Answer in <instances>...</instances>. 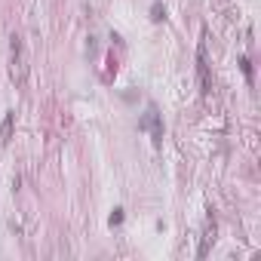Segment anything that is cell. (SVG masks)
<instances>
[{
	"label": "cell",
	"instance_id": "obj_1",
	"mask_svg": "<svg viewBox=\"0 0 261 261\" xmlns=\"http://www.w3.org/2000/svg\"><path fill=\"white\" fill-rule=\"evenodd\" d=\"M9 74H13L16 86L28 83V59H25V43H22L19 34L9 37Z\"/></svg>",
	"mask_w": 261,
	"mask_h": 261
},
{
	"label": "cell",
	"instance_id": "obj_2",
	"mask_svg": "<svg viewBox=\"0 0 261 261\" xmlns=\"http://www.w3.org/2000/svg\"><path fill=\"white\" fill-rule=\"evenodd\" d=\"M139 129H147L151 132V142L160 147L163 144V120H160V111H157V105H147L144 117L139 120Z\"/></svg>",
	"mask_w": 261,
	"mask_h": 261
},
{
	"label": "cell",
	"instance_id": "obj_3",
	"mask_svg": "<svg viewBox=\"0 0 261 261\" xmlns=\"http://www.w3.org/2000/svg\"><path fill=\"white\" fill-rule=\"evenodd\" d=\"M197 74H200V93L206 95L212 89V77H209V62H206V43L197 47Z\"/></svg>",
	"mask_w": 261,
	"mask_h": 261
},
{
	"label": "cell",
	"instance_id": "obj_4",
	"mask_svg": "<svg viewBox=\"0 0 261 261\" xmlns=\"http://www.w3.org/2000/svg\"><path fill=\"white\" fill-rule=\"evenodd\" d=\"M13 126H16V111H6L3 126H0V144H9V142H13Z\"/></svg>",
	"mask_w": 261,
	"mask_h": 261
},
{
	"label": "cell",
	"instance_id": "obj_5",
	"mask_svg": "<svg viewBox=\"0 0 261 261\" xmlns=\"http://www.w3.org/2000/svg\"><path fill=\"white\" fill-rule=\"evenodd\" d=\"M215 243V221H209V228L206 234H203V240H200V249H197V258H206L209 255V246Z\"/></svg>",
	"mask_w": 261,
	"mask_h": 261
},
{
	"label": "cell",
	"instance_id": "obj_6",
	"mask_svg": "<svg viewBox=\"0 0 261 261\" xmlns=\"http://www.w3.org/2000/svg\"><path fill=\"white\" fill-rule=\"evenodd\" d=\"M111 228H117V224H123V209H114V212H111Z\"/></svg>",
	"mask_w": 261,
	"mask_h": 261
},
{
	"label": "cell",
	"instance_id": "obj_7",
	"mask_svg": "<svg viewBox=\"0 0 261 261\" xmlns=\"http://www.w3.org/2000/svg\"><path fill=\"white\" fill-rule=\"evenodd\" d=\"M151 13H154V19L160 22V19H166V9H163V3H154L151 6Z\"/></svg>",
	"mask_w": 261,
	"mask_h": 261
},
{
	"label": "cell",
	"instance_id": "obj_8",
	"mask_svg": "<svg viewBox=\"0 0 261 261\" xmlns=\"http://www.w3.org/2000/svg\"><path fill=\"white\" fill-rule=\"evenodd\" d=\"M243 65V74H246V80H252V65H249V59H240Z\"/></svg>",
	"mask_w": 261,
	"mask_h": 261
}]
</instances>
